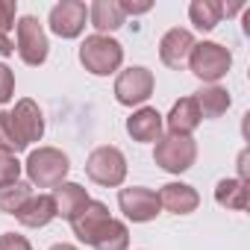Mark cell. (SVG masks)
Here are the masks:
<instances>
[{"label": "cell", "instance_id": "obj_24", "mask_svg": "<svg viewBox=\"0 0 250 250\" xmlns=\"http://www.w3.org/2000/svg\"><path fill=\"white\" fill-rule=\"evenodd\" d=\"M18 174H21V162L15 159V153H9V150L0 147V186L15 183Z\"/></svg>", "mask_w": 250, "mask_h": 250}, {"label": "cell", "instance_id": "obj_2", "mask_svg": "<svg viewBox=\"0 0 250 250\" xmlns=\"http://www.w3.org/2000/svg\"><path fill=\"white\" fill-rule=\"evenodd\" d=\"M27 174L39 188L62 186V177L68 174V159H65V153H59L53 147H39L27 159Z\"/></svg>", "mask_w": 250, "mask_h": 250}, {"label": "cell", "instance_id": "obj_17", "mask_svg": "<svg viewBox=\"0 0 250 250\" xmlns=\"http://www.w3.org/2000/svg\"><path fill=\"white\" fill-rule=\"evenodd\" d=\"M200 124V109L194 103V97H183L174 103L171 115H168V127L171 133H180V136H188L194 127Z\"/></svg>", "mask_w": 250, "mask_h": 250}, {"label": "cell", "instance_id": "obj_15", "mask_svg": "<svg viewBox=\"0 0 250 250\" xmlns=\"http://www.w3.org/2000/svg\"><path fill=\"white\" fill-rule=\"evenodd\" d=\"M156 197H159V206H165L168 212H177V215H186L197 206V191L191 186H183V183L165 186Z\"/></svg>", "mask_w": 250, "mask_h": 250}, {"label": "cell", "instance_id": "obj_16", "mask_svg": "<svg viewBox=\"0 0 250 250\" xmlns=\"http://www.w3.org/2000/svg\"><path fill=\"white\" fill-rule=\"evenodd\" d=\"M53 203H56V215H65L68 221L74 215H80L88 203V194L85 188H80L77 183H65V186H56V194H53Z\"/></svg>", "mask_w": 250, "mask_h": 250}, {"label": "cell", "instance_id": "obj_18", "mask_svg": "<svg viewBox=\"0 0 250 250\" xmlns=\"http://www.w3.org/2000/svg\"><path fill=\"white\" fill-rule=\"evenodd\" d=\"M88 15H91V24H94L100 33L118 30V27L124 24V12H121V6L115 3V0H97V3H91Z\"/></svg>", "mask_w": 250, "mask_h": 250}, {"label": "cell", "instance_id": "obj_14", "mask_svg": "<svg viewBox=\"0 0 250 250\" xmlns=\"http://www.w3.org/2000/svg\"><path fill=\"white\" fill-rule=\"evenodd\" d=\"M127 133L136 142H159L162 133V115L156 109H142L127 121Z\"/></svg>", "mask_w": 250, "mask_h": 250}, {"label": "cell", "instance_id": "obj_30", "mask_svg": "<svg viewBox=\"0 0 250 250\" xmlns=\"http://www.w3.org/2000/svg\"><path fill=\"white\" fill-rule=\"evenodd\" d=\"M50 250H77V247H71V244H56V247H50Z\"/></svg>", "mask_w": 250, "mask_h": 250}, {"label": "cell", "instance_id": "obj_1", "mask_svg": "<svg viewBox=\"0 0 250 250\" xmlns=\"http://www.w3.org/2000/svg\"><path fill=\"white\" fill-rule=\"evenodd\" d=\"M121 59H124V50H121V44L115 42V39H109V36H88L85 42H83V47H80V62L91 71V74H97V77H103V74H112L118 65H121Z\"/></svg>", "mask_w": 250, "mask_h": 250}, {"label": "cell", "instance_id": "obj_27", "mask_svg": "<svg viewBox=\"0 0 250 250\" xmlns=\"http://www.w3.org/2000/svg\"><path fill=\"white\" fill-rule=\"evenodd\" d=\"M0 250H33L27 244V238L15 235V232H6V235H0Z\"/></svg>", "mask_w": 250, "mask_h": 250}, {"label": "cell", "instance_id": "obj_28", "mask_svg": "<svg viewBox=\"0 0 250 250\" xmlns=\"http://www.w3.org/2000/svg\"><path fill=\"white\" fill-rule=\"evenodd\" d=\"M118 6H121L124 15H139V12H147L150 9V3H118Z\"/></svg>", "mask_w": 250, "mask_h": 250}, {"label": "cell", "instance_id": "obj_25", "mask_svg": "<svg viewBox=\"0 0 250 250\" xmlns=\"http://www.w3.org/2000/svg\"><path fill=\"white\" fill-rule=\"evenodd\" d=\"M15 12H18V6H15V0H0V30H12V24H15Z\"/></svg>", "mask_w": 250, "mask_h": 250}, {"label": "cell", "instance_id": "obj_4", "mask_svg": "<svg viewBox=\"0 0 250 250\" xmlns=\"http://www.w3.org/2000/svg\"><path fill=\"white\" fill-rule=\"evenodd\" d=\"M153 156H156V165H162L165 171L180 174V171L191 168L197 150H194V142H191L188 136L171 133V136H165V139L156 142V153H153Z\"/></svg>", "mask_w": 250, "mask_h": 250}, {"label": "cell", "instance_id": "obj_22", "mask_svg": "<svg viewBox=\"0 0 250 250\" xmlns=\"http://www.w3.org/2000/svg\"><path fill=\"white\" fill-rule=\"evenodd\" d=\"M30 197H33V194H30V186L21 183V180H15V183H9V186H0V212H12V215H15Z\"/></svg>", "mask_w": 250, "mask_h": 250}, {"label": "cell", "instance_id": "obj_7", "mask_svg": "<svg viewBox=\"0 0 250 250\" xmlns=\"http://www.w3.org/2000/svg\"><path fill=\"white\" fill-rule=\"evenodd\" d=\"M153 91V74L147 68H130L124 71L115 83V97L124 106H133V103H145Z\"/></svg>", "mask_w": 250, "mask_h": 250}, {"label": "cell", "instance_id": "obj_19", "mask_svg": "<svg viewBox=\"0 0 250 250\" xmlns=\"http://www.w3.org/2000/svg\"><path fill=\"white\" fill-rule=\"evenodd\" d=\"M194 103H197V109H200V118H218V115L227 112V106H229V94H227L224 88L212 85V88L197 91Z\"/></svg>", "mask_w": 250, "mask_h": 250}, {"label": "cell", "instance_id": "obj_26", "mask_svg": "<svg viewBox=\"0 0 250 250\" xmlns=\"http://www.w3.org/2000/svg\"><path fill=\"white\" fill-rule=\"evenodd\" d=\"M15 91V80H12V71L6 65H0V103H6Z\"/></svg>", "mask_w": 250, "mask_h": 250}, {"label": "cell", "instance_id": "obj_10", "mask_svg": "<svg viewBox=\"0 0 250 250\" xmlns=\"http://www.w3.org/2000/svg\"><path fill=\"white\" fill-rule=\"evenodd\" d=\"M109 221H112V218H109V209H106L103 203H97V200H88L85 209L71 218V227H74V232H77L80 241L94 244V241L100 238V232L109 227Z\"/></svg>", "mask_w": 250, "mask_h": 250}, {"label": "cell", "instance_id": "obj_20", "mask_svg": "<svg viewBox=\"0 0 250 250\" xmlns=\"http://www.w3.org/2000/svg\"><path fill=\"white\" fill-rule=\"evenodd\" d=\"M188 15H191L194 27H200V30H215V24H218L221 15H224V3H218V0H194V3L188 6Z\"/></svg>", "mask_w": 250, "mask_h": 250}, {"label": "cell", "instance_id": "obj_29", "mask_svg": "<svg viewBox=\"0 0 250 250\" xmlns=\"http://www.w3.org/2000/svg\"><path fill=\"white\" fill-rule=\"evenodd\" d=\"M12 50H15V44L6 39V33H3V30H0V56H9Z\"/></svg>", "mask_w": 250, "mask_h": 250}, {"label": "cell", "instance_id": "obj_21", "mask_svg": "<svg viewBox=\"0 0 250 250\" xmlns=\"http://www.w3.org/2000/svg\"><path fill=\"white\" fill-rule=\"evenodd\" d=\"M215 200L227 209H244L247 206V188L244 180H221L215 188Z\"/></svg>", "mask_w": 250, "mask_h": 250}, {"label": "cell", "instance_id": "obj_6", "mask_svg": "<svg viewBox=\"0 0 250 250\" xmlns=\"http://www.w3.org/2000/svg\"><path fill=\"white\" fill-rule=\"evenodd\" d=\"M18 53L27 65H42L47 59V36L39 24V18L24 15L18 21Z\"/></svg>", "mask_w": 250, "mask_h": 250}, {"label": "cell", "instance_id": "obj_11", "mask_svg": "<svg viewBox=\"0 0 250 250\" xmlns=\"http://www.w3.org/2000/svg\"><path fill=\"white\" fill-rule=\"evenodd\" d=\"M118 200H121V209L127 212V218L133 221H150L159 212V197L150 188H124Z\"/></svg>", "mask_w": 250, "mask_h": 250}, {"label": "cell", "instance_id": "obj_8", "mask_svg": "<svg viewBox=\"0 0 250 250\" xmlns=\"http://www.w3.org/2000/svg\"><path fill=\"white\" fill-rule=\"evenodd\" d=\"M85 3H80V0H62V3H56L50 9V30L62 39H74L83 33L85 27Z\"/></svg>", "mask_w": 250, "mask_h": 250}, {"label": "cell", "instance_id": "obj_12", "mask_svg": "<svg viewBox=\"0 0 250 250\" xmlns=\"http://www.w3.org/2000/svg\"><path fill=\"white\" fill-rule=\"evenodd\" d=\"M191 50H194V39H191L188 30H180V27L165 33V39L159 44V56H162V62L168 68H183L188 62Z\"/></svg>", "mask_w": 250, "mask_h": 250}, {"label": "cell", "instance_id": "obj_5", "mask_svg": "<svg viewBox=\"0 0 250 250\" xmlns=\"http://www.w3.org/2000/svg\"><path fill=\"white\" fill-rule=\"evenodd\" d=\"M88 177L100 186H118L124 183V174H127V162H124V153L118 147H97L88 156L85 165Z\"/></svg>", "mask_w": 250, "mask_h": 250}, {"label": "cell", "instance_id": "obj_3", "mask_svg": "<svg viewBox=\"0 0 250 250\" xmlns=\"http://www.w3.org/2000/svg\"><path fill=\"white\" fill-rule=\"evenodd\" d=\"M188 62H191V71H194L200 80L215 83V80H221V77L229 71L232 56H229L227 47H221V44H215V42H206V44H194Z\"/></svg>", "mask_w": 250, "mask_h": 250}, {"label": "cell", "instance_id": "obj_23", "mask_svg": "<svg viewBox=\"0 0 250 250\" xmlns=\"http://www.w3.org/2000/svg\"><path fill=\"white\" fill-rule=\"evenodd\" d=\"M127 244H130V235H127V227L121 221H109V227L94 241L97 250H127Z\"/></svg>", "mask_w": 250, "mask_h": 250}, {"label": "cell", "instance_id": "obj_9", "mask_svg": "<svg viewBox=\"0 0 250 250\" xmlns=\"http://www.w3.org/2000/svg\"><path fill=\"white\" fill-rule=\"evenodd\" d=\"M9 121H12V130H15V136L24 147L39 142L42 133H44V118H42V112L33 100H21L15 106V112H9Z\"/></svg>", "mask_w": 250, "mask_h": 250}, {"label": "cell", "instance_id": "obj_13", "mask_svg": "<svg viewBox=\"0 0 250 250\" xmlns=\"http://www.w3.org/2000/svg\"><path fill=\"white\" fill-rule=\"evenodd\" d=\"M15 215H18V221H21L24 227H44V224H50V221L56 218L53 194H36V197H30Z\"/></svg>", "mask_w": 250, "mask_h": 250}]
</instances>
